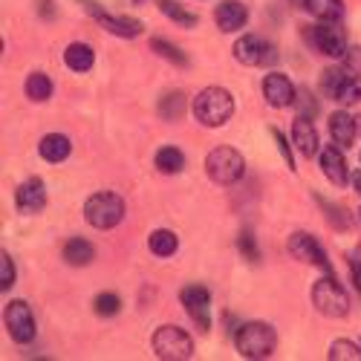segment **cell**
Wrapping results in <instances>:
<instances>
[{
	"mask_svg": "<svg viewBox=\"0 0 361 361\" xmlns=\"http://www.w3.org/2000/svg\"><path fill=\"white\" fill-rule=\"evenodd\" d=\"M312 304L326 318H344L350 312V295L333 275H326L312 286Z\"/></svg>",
	"mask_w": 361,
	"mask_h": 361,
	"instance_id": "5",
	"label": "cell"
},
{
	"mask_svg": "<svg viewBox=\"0 0 361 361\" xmlns=\"http://www.w3.org/2000/svg\"><path fill=\"white\" fill-rule=\"evenodd\" d=\"M310 38H312L315 49H318L321 55H329V58H341L344 49H347V38H344V32H341L336 23H326V20L318 23V26H312Z\"/></svg>",
	"mask_w": 361,
	"mask_h": 361,
	"instance_id": "11",
	"label": "cell"
},
{
	"mask_svg": "<svg viewBox=\"0 0 361 361\" xmlns=\"http://www.w3.org/2000/svg\"><path fill=\"white\" fill-rule=\"evenodd\" d=\"M355 128H358V133H361V116H358V118H355Z\"/></svg>",
	"mask_w": 361,
	"mask_h": 361,
	"instance_id": "41",
	"label": "cell"
},
{
	"mask_svg": "<svg viewBox=\"0 0 361 361\" xmlns=\"http://www.w3.org/2000/svg\"><path fill=\"white\" fill-rule=\"evenodd\" d=\"M336 102H341V104H358L361 102V75H350L344 81V87H341V93H338Z\"/></svg>",
	"mask_w": 361,
	"mask_h": 361,
	"instance_id": "31",
	"label": "cell"
},
{
	"mask_svg": "<svg viewBox=\"0 0 361 361\" xmlns=\"http://www.w3.org/2000/svg\"><path fill=\"white\" fill-rule=\"evenodd\" d=\"M329 136H333V142L338 147H353L355 136H358V128H355V118L344 110L333 113L329 116Z\"/></svg>",
	"mask_w": 361,
	"mask_h": 361,
	"instance_id": "18",
	"label": "cell"
},
{
	"mask_svg": "<svg viewBox=\"0 0 361 361\" xmlns=\"http://www.w3.org/2000/svg\"><path fill=\"white\" fill-rule=\"evenodd\" d=\"M4 321H6L9 336L18 344H29L35 338V318H32V310H29L23 300H12L4 312Z\"/></svg>",
	"mask_w": 361,
	"mask_h": 361,
	"instance_id": "8",
	"label": "cell"
},
{
	"mask_svg": "<svg viewBox=\"0 0 361 361\" xmlns=\"http://www.w3.org/2000/svg\"><path fill=\"white\" fill-rule=\"evenodd\" d=\"M150 252H154L157 257H171L173 252H176V234L173 231H168V228H157L154 234H150Z\"/></svg>",
	"mask_w": 361,
	"mask_h": 361,
	"instance_id": "24",
	"label": "cell"
},
{
	"mask_svg": "<svg viewBox=\"0 0 361 361\" xmlns=\"http://www.w3.org/2000/svg\"><path fill=\"white\" fill-rule=\"evenodd\" d=\"M358 217H361V212H358Z\"/></svg>",
	"mask_w": 361,
	"mask_h": 361,
	"instance_id": "42",
	"label": "cell"
},
{
	"mask_svg": "<svg viewBox=\"0 0 361 361\" xmlns=\"http://www.w3.org/2000/svg\"><path fill=\"white\" fill-rule=\"evenodd\" d=\"M64 64L73 73H87V70H93V64H96V52L90 49L87 44H70L67 52H64Z\"/></svg>",
	"mask_w": 361,
	"mask_h": 361,
	"instance_id": "20",
	"label": "cell"
},
{
	"mask_svg": "<svg viewBox=\"0 0 361 361\" xmlns=\"http://www.w3.org/2000/svg\"><path fill=\"white\" fill-rule=\"evenodd\" d=\"M150 47H154V52H159L162 58L173 61L176 67H185V64H188V58H185L183 52H179L173 44H168V41H162V38H154V41H150Z\"/></svg>",
	"mask_w": 361,
	"mask_h": 361,
	"instance_id": "30",
	"label": "cell"
},
{
	"mask_svg": "<svg viewBox=\"0 0 361 361\" xmlns=\"http://www.w3.org/2000/svg\"><path fill=\"white\" fill-rule=\"evenodd\" d=\"M353 185H355V191H358V194H361V171H358V173H355V176H353Z\"/></svg>",
	"mask_w": 361,
	"mask_h": 361,
	"instance_id": "40",
	"label": "cell"
},
{
	"mask_svg": "<svg viewBox=\"0 0 361 361\" xmlns=\"http://www.w3.org/2000/svg\"><path fill=\"white\" fill-rule=\"evenodd\" d=\"M185 107H188V102H185V96H183V93H171V96H165V99H162L159 113L168 118V122H176V118L185 113Z\"/></svg>",
	"mask_w": 361,
	"mask_h": 361,
	"instance_id": "27",
	"label": "cell"
},
{
	"mask_svg": "<svg viewBox=\"0 0 361 361\" xmlns=\"http://www.w3.org/2000/svg\"><path fill=\"white\" fill-rule=\"evenodd\" d=\"M321 171L333 185H347L350 183V171H347V162H344L338 147H324L321 150Z\"/></svg>",
	"mask_w": 361,
	"mask_h": 361,
	"instance_id": "17",
	"label": "cell"
},
{
	"mask_svg": "<svg viewBox=\"0 0 361 361\" xmlns=\"http://www.w3.org/2000/svg\"><path fill=\"white\" fill-rule=\"evenodd\" d=\"M263 96L272 107H289L295 102V87L286 75L281 73H269L263 81Z\"/></svg>",
	"mask_w": 361,
	"mask_h": 361,
	"instance_id": "14",
	"label": "cell"
},
{
	"mask_svg": "<svg viewBox=\"0 0 361 361\" xmlns=\"http://www.w3.org/2000/svg\"><path fill=\"white\" fill-rule=\"evenodd\" d=\"M159 9H162V15H165V18L176 20V23H183V26H194V23H197V15L185 12L179 4H173V0H159Z\"/></svg>",
	"mask_w": 361,
	"mask_h": 361,
	"instance_id": "28",
	"label": "cell"
},
{
	"mask_svg": "<svg viewBox=\"0 0 361 361\" xmlns=\"http://www.w3.org/2000/svg\"><path fill=\"white\" fill-rule=\"evenodd\" d=\"M237 243H240V252L246 255V260H257L260 257V252H257V246H255V237H252V231H243L237 237Z\"/></svg>",
	"mask_w": 361,
	"mask_h": 361,
	"instance_id": "36",
	"label": "cell"
},
{
	"mask_svg": "<svg viewBox=\"0 0 361 361\" xmlns=\"http://www.w3.org/2000/svg\"><path fill=\"white\" fill-rule=\"evenodd\" d=\"M272 136L278 139V147H281V154H283L286 165H289V168H295V159H292V154H289V145H286V139L281 136V130H272Z\"/></svg>",
	"mask_w": 361,
	"mask_h": 361,
	"instance_id": "39",
	"label": "cell"
},
{
	"mask_svg": "<svg viewBox=\"0 0 361 361\" xmlns=\"http://www.w3.org/2000/svg\"><path fill=\"white\" fill-rule=\"evenodd\" d=\"M350 78V73L344 70V67H333V70H326L324 73V78H321V87H324V93L329 96V99H338V93H341V87H344V81Z\"/></svg>",
	"mask_w": 361,
	"mask_h": 361,
	"instance_id": "26",
	"label": "cell"
},
{
	"mask_svg": "<svg viewBox=\"0 0 361 361\" xmlns=\"http://www.w3.org/2000/svg\"><path fill=\"white\" fill-rule=\"evenodd\" d=\"M183 307H185V312L200 324V329H208V324H212V295H208V289L205 286H185L183 289Z\"/></svg>",
	"mask_w": 361,
	"mask_h": 361,
	"instance_id": "12",
	"label": "cell"
},
{
	"mask_svg": "<svg viewBox=\"0 0 361 361\" xmlns=\"http://www.w3.org/2000/svg\"><path fill=\"white\" fill-rule=\"evenodd\" d=\"M350 275H353L355 289H361V246H355L350 252Z\"/></svg>",
	"mask_w": 361,
	"mask_h": 361,
	"instance_id": "37",
	"label": "cell"
},
{
	"mask_svg": "<svg viewBox=\"0 0 361 361\" xmlns=\"http://www.w3.org/2000/svg\"><path fill=\"white\" fill-rule=\"evenodd\" d=\"M292 104L298 107V116H304V118H312V116H315V110H318V104H315L312 93H307V90H300V93H295V102H292Z\"/></svg>",
	"mask_w": 361,
	"mask_h": 361,
	"instance_id": "33",
	"label": "cell"
},
{
	"mask_svg": "<svg viewBox=\"0 0 361 361\" xmlns=\"http://www.w3.org/2000/svg\"><path fill=\"white\" fill-rule=\"evenodd\" d=\"M70 150H73V145H70V139L64 136V133H49V136H44L41 139V145H38V154L47 159V162H64L67 157H70Z\"/></svg>",
	"mask_w": 361,
	"mask_h": 361,
	"instance_id": "19",
	"label": "cell"
},
{
	"mask_svg": "<svg viewBox=\"0 0 361 361\" xmlns=\"http://www.w3.org/2000/svg\"><path fill=\"white\" fill-rule=\"evenodd\" d=\"M214 18H217V26L223 29V32H237V29H243V26H246V20H249V9L240 4V0H226V4L217 6Z\"/></svg>",
	"mask_w": 361,
	"mask_h": 361,
	"instance_id": "15",
	"label": "cell"
},
{
	"mask_svg": "<svg viewBox=\"0 0 361 361\" xmlns=\"http://www.w3.org/2000/svg\"><path fill=\"white\" fill-rule=\"evenodd\" d=\"M234 113V99L223 87H205L202 93L194 99V116L197 122L205 128H220L226 125Z\"/></svg>",
	"mask_w": 361,
	"mask_h": 361,
	"instance_id": "1",
	"label": "cell"
},
{
	"mask_svg": "<svg viewBox=\"0 0 361 361\" xmlns=\"http://www.w3.org/2000/svg\"><path fill=\"white\" fill-rule=\"evenodd\" d=\"M15 286V263H12V257L4 252V257H0V289H12Z\"/></svg>",
	"mask_w": 361,
	"mask_h": 361,
	"instance_id": "35",
	"label": "cell"
},
{
	"mask_svg": "<svg viewBox=\"0 0 361 361\" xmlns=\"http://www.w3.org/2000/svg\"><path fill=\"white\" fill-rule=\"evenodd\" d=\"M341 67L350 75H361V47H347L341 55Z\"/></svg>",
	"mask_w": 361,
	"mask_h": 361,
	"instance_id": "34",
	"label": "cell"
},
{
	"mask_svg": "<svg viewBox=\"0 0 361 361\" xmlns=\"http://www.w3.org/2000/svg\"><path fill=\"white\" fill-rule=\"evenodd\" d=\"M292 142H295V147H298L300 157L312 159V157L318 154V133H315V128H312L310 118H304V116L295 118V125H292Z\"/></svg>",
	"mask_w": 361,
	"mask_h": 361,
	"instance_id": "16",
	"label": "cell"
},
{
	"mask_svg": "<svg viewBox=\"0 0 361 361\" xmlns=\"http://www.w3.org/2000/svg\"><path fill=\"white\" fill-rule=\"evenodd\" d=\"M154 353L165 361H188L194 355V341L191 336L185 333L183 326H173V324H165L154 333Z\"/></svg>",
	"mask_w": 361,
	"mask_h": 361,
	"instance_id": "4",
	"label": "cell"
},
{
	"mask_svg": "<svg viewBox=\"0 0 361 361\" xmlns=\"http://www.w3.org/2000/svg\"><path fill=\"white\" fill-rule=\"evenodd\" d=\"M289 252H292V257L304 260V263H315L318 269H324L326 275H333V266H329L324 249L318 246V240H315L312 234H307V231L292 234V237H289Z\"/></svg>",
	"mask_w": 361,
	"mask_h": 361,
	"instance_id": "10",
	"label": "cell"
},
{
	"mask_svg": "<svg viewBox=\"0 0 361 361\" xmlns=\"http://www.w3.org/2000/svg\"><path fill=\"white\" fill-rule=\"evenodd\" d=\"M205 171L208 176L220 185H234L237 179H243L246 173V162L237 154L234 147H214L212 154L205 157Z\"/></svg>",
	"mask_w": 361,
	"mask_h": 361,
	"instance_id": "6",
	"label": "cell"
},
{
	"mask_svg": "<svg viewBox=\"0 0 361 361\" xmlns=\"http://www.w3.org/2000/svg\"><path fill=\"white\" fill-rule=\"evenodd\" d=\"M93 257H96V249H93V243H87L84 237H73L64 246V260L70 266H87Z\"/></svg>",
	"mask_w": 361,
	"mask_h": 361,
	"instance_id": "21",
	"label": "cell"
},
{
	"mask_svg": "<svg viewBox=\"0 0 361 361\" xmlns=\"http://www.w3.org/2000/svg\"><path fill=\"white\" fill-rule=\"evenodd\" d=\"M26 96L32 102H47L52 96V81L44 73H32L26 78Z\"/></svg>",
	"mask_w": 361,
	"mask_h": 361,
	"instance_id": "25",
	"label": "cell"
},
{
	"mask_svg": "<svg viewBox=\"0 0 361 361\" xmlns=\"http://www.w3.org/2000/svg\"><path fill=\"white\" fill-rule=\"evenodd\" d=\"M321 205L326 208V220H333V223H336L338 228H347V226H350V220H347V217H341V214H344V212H341V208H336V205H329V202H324V200H321Z\"/></svg>",
	"mask_w": 361,
	"mask_h": 361,
	"instance_id": "38",
	"label": "cell"
},
{
	"mask_svg": "<svg viewBox=\"0 0 361 361\" xmlns=\"http://www.w3.org/2000/svg\"><path fill=\"white\" fill-rule=\"evenodd\" d=\"M84 217L93 228H113L125 217V200L113 191H99L84 202Z\"/></svg>",
	"mask_w": 361,
	"mask_h": 361,
	"instance_id": "2",
	"label": "cell"
},
{
	"mask_svg": "<svg viewBox=\"0 0 361 361\" xmlns=\"http://www.w3.org/2000/svg\"><path fill=\"white\" fill-rule=\"evenodd\" d=\"M15 202H18V212L20 214H38L41 208L47 205V191H44V183L41 179H26V183L18 185L15 191Z\"/></svg>",
	"mask_w": 361,
	"mask_h": 361,
	"instance_id": "13",
	"label": "cell"
},
{
	"mask_svg": "<svg viewBox=\"0 0 361 361\" xmlns=\"http://www.w3.org/2000/svg\"><path fill=\"white\" fill-rule=\"evenodd\" d=\"M237 350L240 355H246V358H269L275 350V329L269 326V324H260V321H252V324H243L237 329Z\"/></svg>",
	"mask_w": 361,
	"mask_h": 361,
	"instance_id": "3",
	"label": "cell"
},
{
	"mask_svg": "<svg viewBox=\"0 0 361 361\" xmlns=\"http://www.w3.org/2000/svg\"><path fill=\"white\" fill-rule=\"evenodd\" d=\"M304 6L310 15H315L318 20H326V23H336L344 12L341 0H304Z\"/></svg>",
	"mask_w": 361,
	"mask_h": 361,
	"instance_id": "22",
	"label": "cell"
},
{
	"mask_svg": "<svg viewBox=\"0 0 361 361\" xmlns=\"http://www.w3.org/2000/svg\"><path fill=\"white\" fill-rule=\"evenodd\" d=\"M329 361H361V350L353 341H333L329 347Z\"/></svg>",
	"mask_w": 361,
	"mask_h": 361,
	"instance_id": "29",
	"label": "cell"
},
{
	"mask_svg": "<svg viewBox=\"0 0 361 361\" xmlns=\"http://www.w3.org/2000/svg\"><path fill=\"white\" fill-rule=\"evenodd\" d=\"M84 4V9L93 15L107 32H113V35H118V38H136L139 32H142V23L136 20V18H125V15H118V18H113V15H107L96 0H81Z\"/></svg>",
	"mask_w": 361,
	"mask_h": 361,
	"instance_id": "9",
	"label": "cell"
},
{
	"mask_svg": "<svg viewBox=\"0 0 361 361\" xmlns=\"http://www.w3.org/2000/svg\"><path fill=\"white\" fill-rule=\"evenodd\" d=\"M157 171L159 173H179L185 168V157H183V150H176V147H162L159 154H157Z\"/></svg>",
	"mask_w": 361,
	"mask_h": 361,
	"instance_id": "23",
	"label": "cell"
},
{
	"mask_svg": "<svg viewBox=\"0 0 361 361\" xmlns=\"http://www.w3.org/2000/svg\"><path fill=\"white\" fill-rule=\"evenodd\" d=\"M234 58L240 64H246V67H266V64H272L278 55H275V47L269 44L266 38L243 35V38H237V44H234Z\"/></svg>",
	"mask_w": 361,
	"mask_h": 361,
	"instance_id": "7",
	"label": "cell"
},
{
	"mask_svg": "<svg viewBox=\"0 0 361 361\" xmlns=\"http://www.w3.org/2000/svg\"><path fill=\"white\" fill-rule=\"evenodd\" d=\"M96 312L99 315H104V318H110V315H116L118 310H122V300H118V295H113V292H104V295H99L96 298Z\"/></svg>",
	"mask_w": 361,
	"mask_h": 361,
	"instance_id": "32",
	"label": "cell"
}]
</instances>
